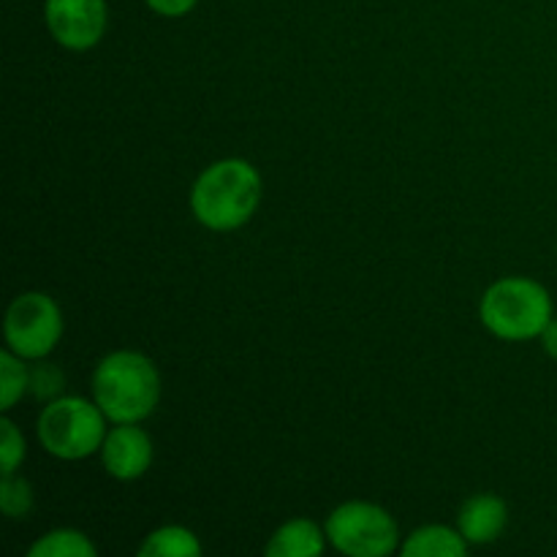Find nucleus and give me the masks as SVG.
<instances>
[{"label":"nucleus","instance_id":"f257e3e1","mask_svg":"<svg viewBox=\"0 0 557 557\" xmlns=\"http://www.w3.org/2000/svg\"><path fill=\"white\" fill-rule=\"evenodd\" d=\"M264 196L261 174L245 158L210 163L190 185V212L210 232H237L256 215Z\"/></svg>","mask_w":557,"mask_h":557},{"label":"nucleus","instance_id":"f03ea898","mask_svg":"<svg viewBox=\"0 0 557 557\" xmlns=\"http://www.w3.org/2000/svg\"><path fill=\"white\" fill-rule=\"evenodd\" d=\"M92 400L112 424H136L161 403V373L141 351H112L92 370Z\"/></svg>","mask_w":557,"mask_h":557},{"label":"nucleus","instance_id":"7ed1b4c3","mask_svg":"<svg viewBox=\"0 0 557 557\" xmlns=\"http://www.w3.org/2000/svg\"><path fill=\"white\" fill-rule=\"evenodd\" d=\"M553 315V297L544 283L522 275L495 281L479 302V319L484 330L506 343L542 337Z\"/></svg>","mask_w":557,"mask_h":557},{"label":"nucleus","instance_id":"20e7f679","mask_svg":"<svg viewBox=\"0 0 557 557\" xmlns=\"http://www.w3.org/2000/svg\"><path fill=\"white\" fill-rule=\"evenodd\" d=\"M107 413L96 400L79 395H60L44 403L36 419V438L44 451L58 460L76 462L101 451L107 438Z\"/></svg>","mask_w":557,"mask_h":557},{"label":"nucleus","instance_id":"39448f33","mask_svg":"<svg viewBox=\"0 0 557 557\" xmlns=\"http://www.w3.org/2000/svg\"><path fill=\"white\" fill-rule=\"evenodd\" d=\"M324 531L326 542L348 557H386L400 549L395 517L370 500H348L332 509Z\"/></svg>","mask_w":557,"mask_h":557},{"label":"nucleus","instance_id":"423d86ee","mask_svg":"<svg viewBox=\"0 0 557 557\" xmlns=\"http://www.w3.org/2000/svg\"><path fill=\"white\" fill-rule=\"evenodd\" d=\"M5 348L16 357L36 362L47 359L63 337L60 305L44 292H25L11 299L3 321Z\"/></svg>","mask_w":557,"mask_h":557},{"label":"nucleus","instance_id":"0eeeda50","mask_svg":"<svg viewBox=\"0 0 557 557\" xmlns=\"http://www.w3.org/2000/svg\"><path fill=\"white\" fill-rule=\"evenodd\" d=\"M44 22L60 47L87 52L107 33L109 5L107 0H44Z\"/></svg>","mask_w":557,"mask_h":557},{"label":"nucleus","instance_id":"6e6552de","mask_svg":"<svg viewBox=\"0 0 557 557\" xmlns=\"http://www.w3.org/2000/svg\"><path fill=\"white\" fill-rule=\"evenodd\" d=\"M101 462L117 482H136L152 466V438L136 424H114L101 446Z\"/></svg>","mask_w":557,"mask_h":557},{"label":"nucleus","instance_id":"1a4fd4ad","mask_svg":"<svg viewBox=\"0 0 557 557\" xmlns=\"http://www.w3.org/2000/svg\"><path fill=\"white\" fill-rule=\"evenodd\" d=\"M506 525H509L506 500L493 493H479L468 498L460 506V515H457V528H460V533L471 547H484V544L498 542L504 536Z\"/></svg>","mask_w":557,"mask_h":557},{"label":"nucleus","instance_id":"9d476101","mask_svg":"<svg viewBox=\"0 0 557 557\" xmlns=\"http://www.w3.org/2000/svg\"><path fill=\"white\" fill-rule=\"evenodd\" d=\"M326 547V531L313 520H288L267 544V557H319Z\"/></svg>","mask_w":557,"mask_h":557},{"label":"nucleus","instance_id":"9b49d317","mask_svg":"<svg viewBox=\"0 0 557 557\" xmlns=\"http://www.w3.org/2000/svg\"><path fill=\"white\" fill-rule=\"evenodd\" d=\"M471 544L460 533V528L424 525L408 533L400 544L403 557H466Z\"/></svg>","mask_w":557,"mask_h":557},{"label":"nucleus","instance_id":"f8f14e48","mask_svg":"<svg viewBox=\"0 0 557 557\" xmlns=\"http://www.w3.org/2000/svg\"><path fill=\"white\" fill-rule=\"evenodd\" d=\"M201 542L190 528L163 525L147 533L139 547V557H199Z\"/></svg>","mask_w":557,"mask_h":557},{"label":"nucleus","instance_id":"ddd939ff","mask_svg":"<svg viewBox=\"0 0 557 557\" xmlns=\"http://www.w3.org/2000/svg\"><path fill=\"white\" fill-rule=\"evenodd\" d=\"M27 557H98V547L76 528H54L27 549Z\"/></svg>","mask_w":557,"mask_h":557},{"label":"nucleus","instance_id":"4468645a","mask_svg":"<svg viewBox=\"0 0 557 557\" xmlns=\"http://www.w3.org/2000/svg\"><path fill=\"white\" fill-rule=\"evenodd\" d=\"M27 389H30L27 359L16 357L9 348L0 351V408H3V413H9Z\"/></svg>","mask_w":557,"mask_h":557},{"label":"nucleus","instance_id":"2eb2a0df","mask_svg":"<svg viewBox=\"0 0 557 557\" xmlns=\"http://www.w3.org/2000/svg\"><path fill=\"white\" fill-rule=\"evenodd\" d=\"M33 504H36V498H33V487L27 479L16 476V473L3 476V482H0V509L9 520H22V517L30 515Z\"/></svg>","mask_w":557,"mask_h":557},{"label":"nucleus","instance_id":"dca6fc26","mask_svg":"<svg viewBox=\"0 0 557 557\" xmlns=\"http://www.w3.org/2000/svg\"><path fill=\"white\" fill-rule=\"evenodd\" d=\"M27 455V444L22 430L11 422L9 417L0 419V473L9 476V473H16V468L22 466Z\"/></svg>","mask_w":557,"mask_h":557},{"label":"nucleus","instance_id":"f3484780","mask_svg":"<svg viewBox=\"0 0 557 557\" xmlns=\"http://www.w3.org/2000/svg\"><path fill=\"white\" fill-rule=\"evenodd\" d=\"M63 384L65 379L60 373V368H54L47 359H36V364L30 368V389H27L36 400H54V397L63 395Z\"/></svg>","mask_w":557,"mask_h":557},{"label":"nucleus","instance_id":"a211bd4d","mask_svg":"<svg viewBox=\"0 0 557 557\" xmlns=\"http://www.w3.org/2000/svg\"><path fill=\"white\" fill-rule=\"evenodd\" d=\"M199 0H145L147 9L158 16H166V20H180V16L190 14L196 9Z\"/></svg>","mask_w":557,"mask_h":557},{"label":"nucleus","instance_id":"6ab92c4d","mask_svg":"<svg viewBox=\"0 0 557 557\" xmlns=\"http://www.w3.org/2000/svg\"><path fill=\"white\" fill-rule=\"evenodd\" d=\"M539 341H542L547 357L555 359V362H557V315H553V321H549L547 330L542 332V337H539Z\"/></svg>","mask_w":557,"mask_h":557}]
</instances>
